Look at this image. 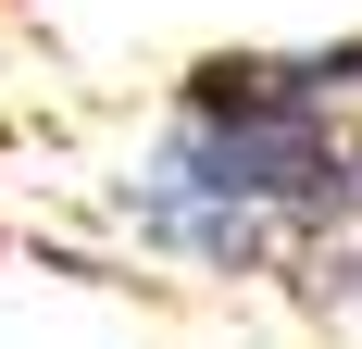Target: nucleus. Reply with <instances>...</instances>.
<instances>
[{
  "mask_svg": "<svg viewBox=\"0 0 362 349\" xmlns=\"http://www.w3.org/2000/svg\"><path fill=\"white\" fill-rule=\"evenodd\" d=\"M275 75L313 88V100H362V25L350 37H313V50H275Z\"/></svg>",
  "mask_w": 362,
  "mask_h": 349,
  "instance_id": "f03ea898",
  "label": "nucleus"
},
{
  "mask_svg": "<svg viewBox=\"0 0 362 349\" xmlns=\"http://www.w3.org/2000/svg\"><path fill=\"white\" fill-rule=\"evenodd\" d=\"M112 225L175 275H288L313 324H362V100H313L275 50H200L112 174Z\"/></svg>",
  "mask_w": 362,
  "mask_h": 349,
  "instance_id": "f257e3e1",
  "label": "nucleus"
},
{
  "mask_svg": "<svg viewBox=\"0 0 362 349\" xmlns=\"http://www.w3.org/2000/svg\"><path fill=\"white\" fill-rule=\"evenodd\" d=\"M0 249H13V225H0Z\"/></svg>",
  "mask_w": 362,
  "mask_h": 349,
  "instance_id": "7ed1b4c3",
  "label": "nucleus"
},
{
  "mask_svg": "<svg viewBox=\"0 0 362 349\" xmlns=\"http://www.w3.org/2000/svg\"><path fill=\"white\" fill-rule=\"evenodd\" d=\"M0 13H13V0H0Z\"/></svg>",
  "mask_w": 362,
  "mask_h": 349,
  "instance_id": "20e7f679",
  "label": "nucleus"
}]
</instances>
